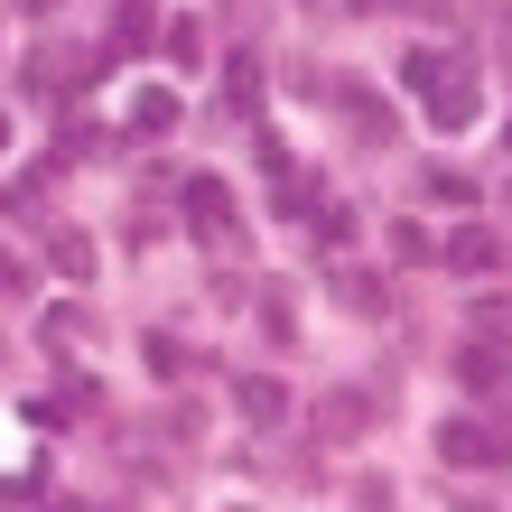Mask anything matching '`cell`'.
Segmentation results:
<instances>
[{"label": "cell", "instance_id": "1", "mask_svg": "<svg viewBox=\"0 0 512 512\" xmlns=\"http://www.w3.org/2000/svg\"><path fill=\"white\" fill-rule=\"evenodd\" d=\"M419 103H429V122H438V131H466L475 112H485V84H475V66H457V56H447Z\"/></svg>", "mask_w": 512, "mask_h": 512}, {"label": "cell", "instance_id": "2", "mask_svg": "<svg viewBox=\"0 0 512 512\" xmlns=\"http://www.w3.org/2000/svg\"><path fill=\"white\" fill-rule=\"evenodd\" d=\"M187 224L205 233V243H215V252H233V243H243V215H233V187H224V177H187Z\"/></svg>", "mask_w": 512, "mask_h": 512}, {"label": "cell", "instance_id": "3", "mask_svg": "<svg viewBox=\"0 0 512 512\" xmlns=\"http://www.w3.org/2000/svg\"><path fill=\"white\" fill-rule=\"evenodd\" d=\"M438 457L447 466H512V438L485 429V419H447V429H438Z\"/></svg>", "mask_w": 512, "mask_h": 512}, {"label": "cell", "instance_id": "4", "mask_svg": "<svg viewBox=\"0 0 512 512\" xmlns=\"http://www.w3.org/2000/svg\"><path fill=\"white\" fill-rule=\"evenodd\" d=\"M233 401H243V419H252V429H280V419H289V382H280V373H252L243 391H233Z\"/></svg>", "mask_w": 512, "mask_h": 512}, {"label": "cell", "instance_id": "5", "mask_svg": "<svg viewBox=\"0 0 512 512\" xmlns=\"http://www.w3.org/2000/svg\"><path fill=\"white\" fill-rule=\"evenodd\" d=\"M149 38H159V10H149V0H122V10H112V56L131 66Z\"/></svg>", "mask_w": 512, "mask_h": 512}, {"label": "cell", "instance_id": "6", "mask_svg": "<svg viewBox=\"0 0 512 512\" xmlns=\"http://www.w3.org/2000/svg\"><path fill=\"white\" fill-rule=\"evenodd\" d=\"M336 112H345V122H354V131H364L373 149L391 140V103H382V94H364V84H345V94H336Z\"/></svg>", "mask_w": 512, "mask_h": 512}, {"label": "cell", "instance_id": "7", "mask_svg": "<svg viewBox=\"0 0 512 512\" xmlns=\"http://www.w3.org/2000/svg\"><path fill=\"white\" fill-rule=\"evenodd\" d=\"M457 382H466V391H503V382H512V364H503V345H485V336H475V345L457 354Z\"/></svg>", "mask_w": 512, "mask_h": 512}, {"label": "cell", "instance_id": "8", "mask_svg": "<svg viewBox=\"0 0 512 512\" xmlns=\"http://www.w3.org/2000/svg\"><path fill=\"white\" fill-rule=\"evenodd\" d=\"M364 419H373V401H364V391H326V401H317V429H326V438H354Z\"/></svg>", "mask_w": 512, "mask_h": 512}, {"label": "cell", "instance_id": "9", "mask_svg": "<svg viewBox=\"0 0 512 512\" xmlns=\"http://www.w3.org/2000/svg\"><path fill=\"white\" fill-rule=\"evenodd\" d=\"M131 131H149V140L177 131V94H168V84H140V94H131Z\"/></svg>", "mask_w": 512, "mask_h": 512}, {"label": "cell", "instance_id": "10", "mask_svg": "<svg viewBox=\"0 0 512 512\" xmlns=\"http://www.w3.org/2000/svg\"><path fill=\"white\" fill-rule=\"evenodd\" d=\"M47 261H56V280H94V243H84V233H56V243H47Z\"/></svg>", "mask_w": 512, "mask_h": 512}, {"label": "cell", "instance_id": "11", "mask_svg": "<svg viewBox=\"0 0 512 512\" xmlns=\"http://www.w3.org/2000/svg\"><path fill=\"white\" fill-rule=\"evenodd\" d=\"M336 298H345L354 317H382V308H391V289H382V270H345V289H336Z\"/></svg>", "mask_w": 512, "mask_h": 512}, {"label": "cell", "instance_id": "12", "mask_svg": "<svg viewBox=\"0 0 512 512\" xmlns=\"http://www.w3.org/2000/svg\"><path fill=\"white\" fill-rule=\"evenodd\" d=\"M447 261H457V270H494V233H485V224H466L457 243H447Z\"/></svg>", "mask_w": 512, "mask_h": 512}, {"label": "cell", "instance_id": "13", "mask_svg": "<svg viewBox=\"0 0 512 512\" xmlns=\"http://www.w3.org/2000/svg\"><path fill=\"white\" fill-rule=\"evenodd\" d=\"M354 233H364V224H354L345 205H317V243H326V252H354Z\"/></svg>", "mask_w": 512, "mask_h": 512}, {"label": "cell", "instance_id": "14", "mask_svg": "<svg viewBox=\"0 0 512 512\" xmlns=\"http://www.w3.org/2000/svg\"><path fill=\"white\" fill-rule=\"evenodd\" d=\"M475 336H485V345H512V298H475Z\"/></svg>", "mask_w": 512, "mask_h": 512}, {"label": "cell", "instance_id": "15", "mask_svg": "<svg viewBox=\"0 0 512 512\" xmlns=\"http://www.w3.org/2000/svg\"><path fill=\"white\" fill-rule=\"evenodd\" d=\"M261 326H270V336H280V345L298 336V308H289V289H280V280H270V298H261Z\"/></svg>", "mask_w": 512, "mask_h": 512}, {"label": "cell", "instance_id": "16", "mask_svg": "<svg viewBox=\"0 0 512 512\" xmlns=\"http://www.w3.org/2000/svg\"><path fill=\"white\" fill-rule=\"evenodd\" d=\"M438 66H447L438 47H410V56H401V84H410V94H429V75H438Z\"/></svg>", "mask_w": 512, "mask_h": 512}, {"label": "cell", "instance_id": "17", "mask_svg": "<svg viewBox=\"0 0 512 512\" xmlns=\"http://www.w3.org/2000/svg\"><path fill=\"white\" fill-rule=\"evenodd\" d=\"M224 94H233V112H252V103H261V66H252V56L224 75Z\"/></svg>", "mask_w": 512, "mask_h": 512}, {"label": "cell", "instance_id": "18", "mask_svg": "<svg viewBox=\"0 0 512 512\" xmlns=\"http://www.w3.org/2000/svg\"><path fill=\"white\" fill-rule=\"evenodd\" d=\"M149 373L177 382V373H187V345H177V336H149Z\"/></svg>", "mask_w": 512, "mask_h": 512}, {"label": "cell", "instance_id": "19", "mask_svg": "<svg viewBox=\"0 0 512 512\" xmlns=\"http://www.w3.org/2000/svg\"><path fill=\"white\" fill-rule=\"evenodd\" d=\"M168 56H177V66H196V56H205V38H196V19H177V28H168Z\"/></svg>", "mask_w": 512, "mask_h": 512}, {"label": "cell", "instance_id": "20", "mask_svg": "<svg viewBox=\"0 0 512 512\" xmlns=\"http://www.w3.org/2000/svg\"><path fill=\"white\" fill-rule=\"evenodd\" d=\"M419 187H429V196H447V205H466V196H475V187H466L457 168H429V177H419Z\"/></svg>", "mask_w": 512, "mask_h": 512}, {"label": "cell", "instance_id": "21", "mask_svg": "<svg viewBox=\"0 0 512 512\" xmlns=\"http://www.w3.org/2000/svg\"><path fill=\"white\" fill-rule=\"evenodd\" d=\"M391 252H401V261H429L438 243H429V224H401V233H391Z\"/></svg>", "mask_w": 512, "mask_h": 512}, {"label": "cell", "instance_id": "22", "mask_svg": "<svg viewBox=\"0 0 512 512\" xmlns=\"http://www.w3.org/2000/svg\"><path fill=\"white\" fill-rule=\"evenodd\" d=\"M19 289H28V270H19L10 252H0V298H19Z\"/></svg>", "mask_w": 512, "mask_h": 512}, {"label": "cell", "instance_id": "23", "mask_svg": "<svg viewBox=\"0 0 512 512\" xmlns=\"http://www.w3.org/2000/svg\"><path fill=\"white\" fill-rule=\"evenodd\" d=\"M401 10H410V19H447L457 0H401Z\"/></svg>", "mask_w": 512, "mask_h": 512}, {"label": "cell", "instance_id": "24", "mask_svg": "<svg viewBox=\"0 0 512 512\" xmlns=\"http://www.w3.org/2000/svg\"><path fill=\"white\" fill-rule=\"evenodd\" d=\"M308 10H317V19H336V10H364V0H308Z\"/></svg>", "mask_w": 512, "mask_h": 512}, {"label": "cell", "instance_id": "25", "mask_svg": "<svg viewBox=\"0 0 512 512\" xmlns=\"http://www.w3.org/2000/svg\"><path fill=\"white\" fill-rule=\"evenodd\" d=\"M19 10H56V0H19Z\"/></svg>", "mask_w": 512, "mask_h": 512}, {"label": "cell", "instance_id": "26", "mask_svg": "<svg viewBox=\"0 0 512 512\" xmlns=\"http://www.w3.org/2000/svg\"><path fill=\"white\" fill-rule=\"evenodd\" d=\"M0 149H10V122H0Z\"/></svg>", "mask_w": 512, "mask_h": 512}, {"label": "cell", "instance_id": "27", "mask_svg": "<svg viewBox=\"0 0 512 512\" xmlns=\"http://www.w3.org/2000/svg\"><path fill=\"white\" fill-rule=\"evenodd\" d=\"M503 149H512V122H503Z\"/></svg>", "mask_w": 512, "mask_h": 512}, {"label": "cell", "instance_id": "28", "mask_svg": "<svg viewBox=\"0 0 512 512\" xmlns=\"http://www.w3.org/2000/svg\"><path fill=\"white\" fill-rule=\"evenodd\" d=\"M503 10H512V0H503Z\"/></svg>", "mask_w": 512, "mask_h": 512}]
</instances>
